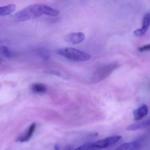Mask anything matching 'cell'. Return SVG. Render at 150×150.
I'll list each match as a JSON object with an SVG mask.
<instances>
[{
	"label": "cell",
	"mask_w": 150,
	"mask_h": 150,
	"mask_svg": "<svg viewBox=\"0 0 150 150\" xmlns=\"http://www.w3.org/2000/svg\"><path fill=\"white\" fill-rule=\"evenodd\" d=\"M42 15L40 4H35L28 6L17 12L13 16V18L16 21H25Z\"/></svg>",
	"instance_id": "1"
},
{
	"label": "cell",
	"mask_w": 150,
	"mask_h": 150,
	"mask_svg": "<svg viewBox=\"0 0 150 150\" xmlns=\"http://www.w3.org/2000/svg\"><path fill=\"white\" fill-rule=\"evenodd\" d=\"M57 53L67 59L76 62H85L91 58L88 53L75 48H62L58 50Z\"/></svg>",
	"instance_id": "2"
},
{
	"label": "cell",
	"mask_w": 150,
	"mask_h": 150,
	"mask_svg": "<svg viewBox=\"0 0 150 150\" xmlns=\"http://www.w3.org/2000/svg\"><path fill=\"white\" fill-rule=\"evenodd\" d=\"M118 67L119 64L116 63L110 64L101 67L94 74L92 81L93 83H97L103 80L108 77Z\"/></svg>",
	"instance_id": "3"
},
{
	"label": "cell",
	"mask_w": 150,
	"mask_h": 150,
	"mask_svg": "<svg viewBox=\"0 0 150 150\" xmlns=\"http://www.w3.org/2000/svg\"><path fill=\"white\" fill-rule=\"evenodd\" d=\"M121 136H114L100 139L92 144V145L96 149H100L107 148L113 145L121 139Z\"/></svg>",
	"instance_id": "4"
},
{
	"label": "cell",
	"mask_w": 150,
	"mask_h": 150,
	"mask_svg": "<svg viewBox=\"0 0 150 150\" xmlns=\"http://www.w3.org/2000/svg\"><path fill=\"white\" fill-rule=\"evenodd\" d=\"M85 39V35L82 32H74L67 34L65 37L66 42L72 45L80 43Z\"/></svg>",
	"instance_id": "5"
},
{
	"label": "cell",
	"mask_w": 150,
	"mask_h": 150,
	"mask_svg": "<svg viewBox=\"0 0 150 150\" xmlns=\"http://www.w3.org/2000/svg\"><path fill=\"white\" fill-rule=\"evenodd\" d=\"M150 17L149 13L145 14L143 19L142 27L141 28L137 29L134 30V35L137 36H142L144 35L150 26Z\"/></svg>",
	"instance_id": "6"
},
{
	"label": "cell",
	"mask_w": 150,
	"mask_h": 150,
	"mask_svg": "<svg viewBox=\"0 0 150 150\" xmlns=\"http://www.w3.org/2000/svg\"><path fill=\"white\" fill-rule=\"evenodd\" d=\"M142 147V143L140 140L125 143L119 146L115 150H139Z\"/></svg>",
	"instance_id": "7"
},
{
	"label": "cell",
	"mask_w": 150,
	"mask_h": 150,
	"mask_svg": "<svg viewBox=\"0 0 150 150\" xmlns=\"http://www.w3.org/2000/svg\"><path fill=\"white\" fill-rule=\"evenodd\" d=\"M36 128V124L35 123H33L28 128L26 132H24L23 134L21 135L16 139V141L17 142L23 143L29 140L31 137L33 136L34 132Z\"/></svg>",
	"instance_id": "8"
},
{
	"label": "cell",
	"mask_w": 150,
	"mask_h": 150,
	"mask_svg": "<svg viewBox=\"0 0 150 150\" xmlns=\"http://www.w3.org/2000/svg\"><path fill=\"white\" fill-rule=\"evenodd\" d=\"M148 112V108L145 104L142 105L137 109L133 111L134 119L136 121L141 120L147 115Z\"/></svg>",
	"instance_id": "9"
},
{
	"label": "cell",
	"mask_w": 150,
	"mask_h": 150,
	"mask_svg": "<svg viewBox=\"0 0 150 150\" xmlns=\"http://www.w3.org/2000/svg\"><path fill=\"white\" fill-rule=\"evenodd\" d=\"M150 119L144 121V122L135 123L132 124L128 126L126 128V129L129 131H135L144 129L150 125Z\"/></svg>",
	"instance_id": "10"
},
{
	"label": "cell",
	"mask_w": 150,
	"mask_h": 150,
	"mask_svg": "<svg viewBox=\"0 0 150 150\" xmlns=\"http://www.w3.org/2000/svg\"><path fill=\"white\" fill-rule=\"evenodd\" d=\"M16 8L14 4H10L4 6L0 7V16H5L13 13Z\"/></svg>",
	"instance_id": "11"
},
{
	"label": "cell",
	"mask_w": 150,
	"mask_h": 150,
	"mask_svg": "<svg viewBox=\"0 0 150 150\" xmlns=\"http://www.w3.org/2000/svg\"><path fill=\"white\" fill-rule=\"evenodd\" d=\"M30 89L35 93L43 94L47 91V88L45 85L41 83H34L31 85Z\"/></svg>",
	"instance_id": "12"
},
{
	"label": "cell",
	"mask_w": 150,
	"mask_h": 150,
	"mask_svg": "<svg viewBox=\"0 0 150 150\" xmlns=\"http://www.w3.org/2000/svg\"><path fill=\"white\" fill-rule=\"evenodd\" d=\"M38 53L45 60H48L50 59V55L49 52L45 49H38Z\"/></svg>",
	"instance_id": "13"
},
{
	"label": "cell",
	"mask_w": 150,
	"mask_h": 150,
	"mask_svg": "<svg viewBox=\"0 0 150 150\" xmlns=\"http://www.w3.org/2000/svg\"><path fill=\"white\" fill-rule=\"evenodd\" d=\"M0 53L6 57H9L11 56V52L8 48L6 46L0 47Z\"/></svg>",
	"instance_id": "14"
},
{
	"label": "cell",
	"mask_w": 150,
	"mask_h": 150,
	"mask_svg": "<svg viewBox=\"0 0 150 150\" xmlns=\"http://www.w3.org/2000/svg\"><path fill=\"white\" fill-rule=\"evenodd\" d=\"M74 150H97L92 145V144H87L81 146Z\"/></svg>",
	"instance_id": "15"
},
{
	"label": "cell",
	"mask_w": 150,
	"mask_h": 150,
	"mask_svg": "<svg viewBox=\"0 0 150 150\" xmlns=\"http://www.w3.org/2000/svg\"><path fill=\"white\" fill-rule=\"evenodd\" d=\"M45 73L48 74H52V75H56V76H58V77H60V78H62L63 79H66L65 76L62 74L61 73L57 71H45Z\"/></svg>",
	"instance_id": "16"
},
{
	"label": "cell",
	"mask_w": 150,
	"mask_h": 150,
	"mask_svg": "<svg viewBox=\"0 0 150 150\" xmlns=\"http://www.w3.org/2000/svg\"><path fill=\"white\" fill-rule=\"evenodd\" d=\"M150 44H148L139 47L138 48V50L140 52H144L150 50Z\"/></svg>",
	"instance_id": "17"
},
{
	"label": "cell",
	"mask_w": 150,
	"mask_h": 150,
	"mask_svg": "<svg viewBox=\"0 0 150 150\" xmlns=\"http://www.w3.org/2000/svg\"><path fill=\"white\" fill-rule=\"evenodd\" d=\"M63 150H73V149L71 146H66Z\"/></svg>",
	"instance_id": "18"
},
{
	"label": "cell",
	"mask_w": 150,
	"mask_h": 150,
	"mask_svg": "<svg viewBox=\"0 0 150 150\" xmlns=\"http://www.w3.org/2000/svg\"><path fill=\"white\" fill-rule=\"evenodd\" d=\"M54 150H60L59 146L58 144L55 145L54 147Z\"/></svg>",
	"instance_id": "19"
}]
</instances>
